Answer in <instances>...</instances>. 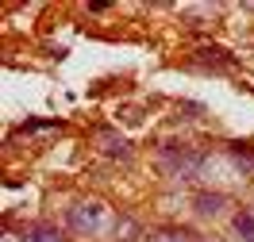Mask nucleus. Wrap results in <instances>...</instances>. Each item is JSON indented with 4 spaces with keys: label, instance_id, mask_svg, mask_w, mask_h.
I'll return each mask as SVG.
<instances>
[{
    "label": "nucleus",
    "instance_id": "3",
    "mask_svg": "<svg viewBox=\"0 0 254 242\" xmlns=\"http://www.w3.org/2000/svg\"><path fill=\"white\" fill-rule=\"evenodd\" d=\"M143 239H150V235L135 215H116L112 219V242H143Z\"/></svg>",
    "mask_w": 254,
    "mask_h": 242
},
{
    "label": "nucleus",
    "instance_id": "6",
    "mask_svg": "<svg viewBox=\"0 0 254 242\" xmlns=\"http://www.w3.org/2000/svg\"><path fill=\"white\" fill-rule=\"evenodd\" d=\"M19 242H65V231L54 223H31Z\"/></svg>",
    "mask_w": 254,
    "mask_h": 242
},
{
    "label": "nucleus",
    "instance_id": "1",
    "mask_svg": "<svg viewBox=\"0 0 254 242\" xmlns=\"http://www.w3.org/2000/svg\"><path fill=\"white\" fill-rule=\"evenodd\" d=\"M158 169L174 181H196L204 173V154L189 143H162L158 146Z\"/></svg>",
    "mask_w": 254,
    "mask_h": 242
},
{
    "label": "nucleus",
    "instance_id": "7",
    "mask_svg": "<svg viewBox=\"0 0 254 242\" xmlns=\"http://www.w3.org/2000/svg\"><path fill=\"white\" fill-rule=\"evenodd\" d=\"M146 242H204V235L185 231V227H158V231H150Z\"/></svg>",
    "mask_w": 254,
    "mask_h": 242
},
{
    "label": "nucleus",
    "instance_id": "11",
    "mask_svg": "<svg viewBox=\"0 0 254 242\" xmlns=\"http://www.w3.org/2000/svg\"><path fill=\"white\" fill-rule=\"evenodd\" d=\"M58 127V119H27V123H19V135H31V131H54Z\"/></svg>",
    "mask_w": 254,
    "mask_h": 242
},
{
    "label": "nucleus",
    "instance_id": "8",
    "mask_svg": "<svg viewBox=\"0 0 254 242\" xmlns=\"http://www.w3.org/2000/svg\"><path fill=\"white\" fill-rule=\"evenodd\" d=\"M227 158H231V165H235L243 177H251V173H254V150H251V146L231 143V146H227Z\"/></svg>",
    "mask_w": 254,
    "mask_h": 242
},
{
    "label": "nucleus",
    "instance_id": "2",
    "mask_svg": "<svg viewBox=\"0 0 254 242\" xmlns=\"http://www.w3.org/2000/svg\"><path fill=\"white\" fill-rule=\"evenodd\" d=\"M65 227L81 239H96V235L108 231V208L100 200H77V204L65 208Z\"/></svg>",
    "mask_w": 254,
    "mask_h": 242
},
{
    "label": "nucleus",
    "instance_id": "5",
    "mask_svg": "<svg viewBox=\"0 0 254 242\" xmlns=\"http://www.w3.org/2000/svg\"><path fill=\"white\" fill-rule=\"evenodd\" d=\"M231 200L223 193H196L192 196V211L200 215V219H216V215H223V208H227Z\"/></svg>",
    "mask_w": 254,
    "mask_h": 242
},
{
    "label": "nucleus",
    "instance_id": "12",
    "mask_svg": "<svg viewBox=\"0 0 254 242\" xmlns=\"http://www.w3.org/2000/svg\"><path fill=\"white\" fill-rule=\"evenodd\" d=\"M177 112H185V119H200L204 108H200V104H192V100H185V104H177Z\"/></svg>",
    "mask_w": 254,
    "mask_h": 242
},
{
    "label": "nucleus",
    "instance_id": "10",
    "mask_svg": "<svg viewBox=\"0 0 254 242\" xmlns=\"http://www.w3.org/2000/svg\"><path fill=\"white\" fill-rule=\"evenodd\" d=\"M196 58H200V62H208L212 69H227V65H231L227 50H220V47H200V50H196Z\"/></svg>",
    "mask_w": 254,
    "mask_h": 242
},
{
    "label": "nucleus",
    "instance_id": "9",
    "mask_svg": "<svg viewBox=\"0 0 254 242\" xmlns=\"http://www.w3.org/2000/svg\"><path fill=\"white\" fill-rule=\"evenodd\" d=\"M231 227H235V235L243 242H254V208H239L231 215Z\"/></svg>",
    "mask_w": 254,
    "mask_h": 242
},
{
    "label": "nucleus",
    "instance_id": "4",
    "mask_svg": "<svg viewBox=\"0 0 254 242\" xmlns=\"http://www.w3.org/2000/svg\"><path fill=\"white\" fill-rule=\"evenodd\" d=\"M96 143H100V154H108V158H116V161H127V158H131V143H127L124 135L108 131V127L96 131Z\"/></svg>",
    "mask_w": 254,
    "mask_h": 242
}]
</instances>
